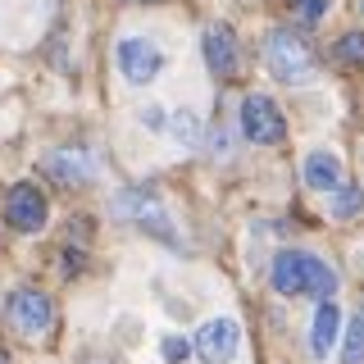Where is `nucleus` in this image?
Listing matches in <instances>:
<instances>
[{
	"label": "nucleus",
	"instance_id": "2eb2a0df",
	"mask_svg": "<svg viewBox=\"0 0 364 364\" xmlns=\"http://www.w3.org/2000/svg\"><path fill=\"white\" fill-rule=\"evenodd\" d=\"M168 132H173L178 141H187V146H196V141H200V123L191 119V109H178L173 119H168Z\"/></svg>",
	"mask_w": 364,
	"mask_h": 364
},
{
	"label": "nucleus",
	"instance_id": "412c9836",
	"mask_svg": "<svg viewBox=\"0 0 364 364\" xmlns=\"http://www.w3.org/2000/svg\"><path fill=\"white\" fill-rule=\"evenodd\" d=\"M0 364H9V355H5V350H0Z\"/></svg>",
	"mask_w": 364,
	"mask_h": 364
},
{
	"label": "nucleus",
	"instance_id": "dca6fc26",
	"mask_svg": "<svg viewBox=\"0 0 364 364\" xmlns=\"http://www.w3.org/2000/svg\"><path fill=\"white\" fill-rule=\"evenodd\" d=\"M337 60L364 68V32H346V37L337 41Z\"/></svg>",
	"mask_w": 364,
	"mask_h": 364
},
{
	"label": "nucleus",
	"instance_id": "39448f33",
	"mask_svg": "<svg viewBox=\"0 0 364 364\" xmlns=\"http://www.w3.org/2000/svg\"><path fill=\"white\" fill-rule=\"evenodd\" d=\"M5 214H9V223H14L18 232H41L46 214H50L46 191L37 182H14V187H9V200H5Z\"/></svg>",
	"mask_w": 364,
	"mask_h": 364
},
{
	"label": "nucleus",
	"instance_id": "6ab92c4d",
	"mask_svg": "<svg viewBox=\"0 0 364 364\" xmlns=\"http://www.w3.org/2000/svg\"><path fill=\"white\" fill-rule=\"evenodd\" d=\"M141 119L151 123V128H164V109H159V105H151V109H141Z\"/></svg>",
	"mask_w": 364,
	"mask_h": 364
},
{
	"label": "nucleus",
	"instance_id": "a211bd4d",
	"mask_svg": "<svg viewBox=\"0 0 364 364\" xmlns=\"http://www.w3.org/2000/svg\"><path fill=\"white\" fill-rule=\"evenodd\" d=\"M187 350H191V346H187L182 337H168V341H164V360H187Z\"/></svg>",
	"mask_w": 364,
	"mask_h": 364
},
{
	"label": "nucleus",
	"instance_id": "f03ea898",
	"mask_svg": "<svg viewBox=\"0 0 364 364\" xmlns=\"http://www.w3.org/2000/svg\"><path fill=\"white\" fill-rule=\"evenodd\" d=\"M269 73L287 87H305V82H314L318 60H314L310 46H305V37L278 28V32H269Z\"/></svg>",
	"mask_w": 364,
	"mask_h": 364
},
{
	"label": "nucleus",
	"instance_id": "4be33fe9",
	"mask_svg": "<svg viewBox=\"0 0 364 364\" xmlns=\"http://www.w3.org/2000/svg\"><path fill=\"white\" fill-rule=\"evenodd\" d=\"M132 5H151V0H132Z\"/></svg>",
	"mask_w": 364,
	"mask_h": 364
},
{
	"label": "nucleus",
	"instance_id": "f257e3e1",
	"mask_svg": "<svg viewBox=\"0 0 364 364\" xmlns=\"http://www.w3.org/2000/svg\"><path fill=\"white\" fill-rule=\"evenodd\" d=\"M273 291L278 296H318V305L337 296V273L310 250H282L273 259Z\"/></svg>",
	"mask_w": 364,
	"mask_h": 364
},
{
	"label": "nucleus",
	"instance_id": "f3484780",
	"mask_svg": "<svg viewBox=\"0 0 364 364\" xmlns=\"http://www.w3.org/2000/svg\"><path fill=\"white\" fill-rule=\"evenodd\" d=\"M328 5H333V0H291V14L301 23H318L328 14Z\"/></svg>",
	"mask_w": 364,
	"mask_h": 364
},
{
	"label": "nucleus",
	"instance_id": "1a4fd4ad",
	"mask_svg": "<svg viewBox=\"0 0 364 364\" xmlns=\"http://www.w3.org/2000/svg\"><path fill=\"white\" fill-rule=\"evenodd\" d=\"M200 46H205V64H210L214 77L237 73V41H232V28H228V23H210Z\"/></svg>",
	"mask_w": 364,
	"mask_h": 364
},
{
	"label": "nucleus",
	"instance_id": "ddd939ff",
	"mask_svg": "<svg viewBox=\"0 0 364 364\" xmlns=\"http://www.w3.org/2000/svg\"><path fill=\"white\" fill-rule=\"evenodd\" d=\"M364 210V187H355V182H341V187L333 191V214L337 219H350V214Z\"/></svg>",
	"mask_w": 364,
	"mask_h": 364
},
{
	"label": "nucleus",
	"instance_id": "423d86ee",
	"mask_svg": "<svg viewBox=\"0 0 364 364\" xmlns=\"http://www.w3.org/2000/svg\"><path fill=\"white\" fill-rule=\"evenodd\" d=\"M119 68H123V77L128 82H151V77L164 68V50H159L155 41H146V37H123L119 41Z\"/></svg>",
	"mask_w": 364,
	"mask_h": 364
},
{
	"label": "nucleus",
	"instance_id": "0eeeda50",
	"mask_svg": "<svg viewBox=\"0 0 364 364\" xmlns=\"http://www.w3.org/2000/svg\"><path fill=\"white\" fill-rule=\"evenodd\" d=\"M114 214H119V219H136L141 228H155L159 237L173 242V232H168V214H164V205L155 200V191L132 187V191H123V196H114Z\"/></svg>",
	"mask_w": 364,
	"mask_h": 364
},
{
	"label": "nucleus",
	"instance_id": "20e7f679",
	"mask_svg": "<svg viewBox=\"0 0 364 364\" xmlns=\"http://www.w3.org/2000/svg\"><path fill=\"white\" fill-rule=\"evenodd\" d=\"M9 323H14V333L23 337H41L55 328V305L50 296L32 291V287H18L14 296H9Z\"/></svg>",
	"mask_w": 364,
	"mask_h": 364
},
{
	"label": "nucleus",
	"instance_id": "7ed1b4c3",
	"mask_svg": "<svg viewBox=\"0 0 364 364\" xmlns=\"http://www.w3.org/2000/svg\"><path fill=\"white\" fill-rule=\"evenodd\" d=\"M242 132L255 146H278L282 136H287V119H282L278 100L264 96V91H250L242 100Z\"/></svg>",
	"mask_w": 364,
	"mask_h": 364
},
{
	"label": "nucleus",
	"instance_id": "9b49d317",
	"mask_svg": "<svg viewBox=\"0 0 364 364\" xmlns=\"http://www.w3.org/2000/svg\"><path fill=\"white\" fill-rule=\"evenodd\" d=\"M337 333H341V314H337L333 301H323V305H318V314H314V333H310V350H314L318 360H328Z\"/></svg>",
	"mask_w": 364,
	"mask_h": 364
},
{
	"label": "nucleus",
	"instance_id": "f8f14e48",
	"mask_svg": "<svg viewBox=\"0 0 364 364\" xmlns=\"http://www.w3.org/2000/svg\"><path fill=\"white\" fill-rule=\"evenodd\" d=\"M305 182L318 187V191H337L341 187V159L333 151H314L305 159Z\"/></svg>",
	"mask_w": 364,
	"mask_h": 364
},
{
	"label": "nucleus",
	"instance_id": "aec40b11",
	"mask_svg": "<svg viewBox=\"0 0 364 364\" xmlns=\"http://www.w3.org/2000/svg\"><path fill=\"white\" fill-rule=\"evenodd\" d=\"M210 151H214V155H228V132H223V128L210 136Z\"/></svg>",
	"mask_w": 364,
	"mask_h": 364
},
{
	"label": "nucleus",
	"instance_id": "6e6552de",
	"mask_svg": "<svg viewBox=\"0 0 364 364\" xmlns=\"http://www.w3.org/2000/svg\"><path fill=\"white\" fill-rule=\"evenodd\" d=\"M237 341H242L237 318H210V323L196 333V350H200L205 364H228L237 355Z\"/></svg>",
	"mask_w": 364,
	"mask_h": 364
},
{
	"label": "nucleus",
	"instance_id": "4468645a",
	"mask_svg": "<svg viewBox=\"0 0 364 364\" xmlns=\"http://www.w3.org/2000/svg\"><path fill=\"white\" fill-rule=\"evenodd\" d=\"M341 364H364V310L350 318L346 328V346H341Z\"/></svg>",
	"mask_w": 364,
	"mask_h": 364
},
{
	"label": "nucleus",
	"instance_id": "9d476101",
	"mask_svg": "<svg viewBox=\"0 0 364 364\" xmlns=\"http://www.w3.org/2000/svg\"><path fill=\"white\" fill-rule=\"evenodd\" d=\"M41 168H46V178H55L60 187H82V182H91V159L82 151H50Z\"/></svg>",
	"mask_w": 364,
	"mask_h": 364
}]
</instances>
